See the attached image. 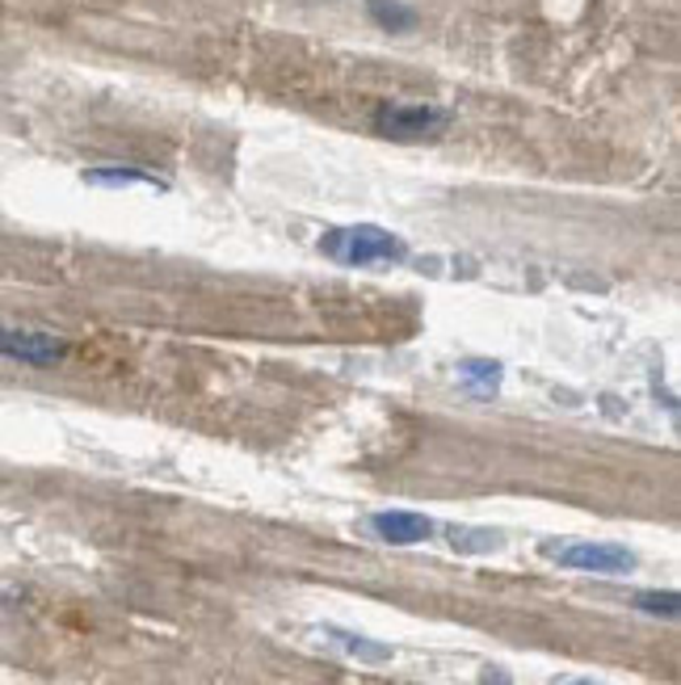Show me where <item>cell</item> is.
<instances>
[{
    "mask_svg": "<svg viewBox=\"0 0 681 685\" xmlns=\"http://www.w3.org/2000/svg\"><path fill=\"white\" fill-rule=\"evenodd\" d=\"M320 253L341 261V266H374V261H400L408 248L400 236L374 227V223H358V227H332L320 236Z\"/></svg>",
    "mask_w": 681,
    "mask_h": 685,
    "instance_id": "6da1fadb",
    "label": "cell"
},
{
    "mask_svg": "<svg viewBox=\"0 0 681 685\" xmlns=\"http://www.w3.org/2000/svg\"><path fill=\"white\" fill-rule=\"evenodd\" d=\"M543 555H551L560 568L597 576H623L636 568V555L615 543H543Z\"/></svg>",
    "mask_w": 681,
    "mask_h": 685,
    "instance_id": "7a4b0ae2",
    "label": "cell"
},
{
    "mask_svg": "<svg viewBox=\"0 0 681 685\" xmlns=\"http://www.w3.org/2000/svg\"><path fill=\"white\" fill-rule=\"evenodd\" d=\"M450 122V114L438 106H387L374 114V131L396 139V143H421V139H438Z\"/></svg>",
    "mask_w": 681,
    "mask_h": 685,
    "instance_id": "3957f363",
    "label": "cell"
},
{
    "mask_svg": "<svg viewBox=\"0 0 681 685\" xmlns=\"http://www.w3.org/2000/svg\"><path fill=\"white\" fill-rule=\"evenodd\" d=\"M0 357L22 362V366H55L67 357V341L55 332H34V329H9L0 324Z\"/></svg>",
    "mask_w": 681,
    "mask_h": 685,
    "instance_id": "277c9868",
    "label": "cell"
},
{
    "mask_svg": "<svg viewBox=\"0 0 681 685\" xmlns=\"http://www.w3.org/2000/svg\"><path fill=\"white\" fill-rule=\"evenodd\" d=\"M371 531L392 543V547H417L434 534V522L421 517V513H404V509H392V513H374L371 517Z\"/></svg>",
    "mask_w": 681,
    "mask_h": 685,
    "instance_id": "5b68a950",
    "label": "cell"
},
{
    "mask_svg": "<svg viewBox=\"0 0 681 685\" xmlns=\"http://www.w3.org/2000/svg\"><path fill=\"white\" fill-rule=\"evenodd\" d=\"M366 9L383 30H413L417 25V13L408 4H400V0H366Z\"/></svg>",
    "mask_w": 681,
    "mask_h": 685,
    "instance_id": "8992f818",
    "label": "cell"
},
{
    "mask_svg": "<svg viewBox=\"0 0 681 685\" xmlns=\"http://www.w3.org/2000/svg\"><path fill=\"white\" fill-rule=\"evenodd\" d=\"M85 181H93V185H152V190H164V181H156L152 173H139V169H88Z\"/></svg>",
    "mask_w": 681,
    "mask_h": 685,
    "instance_id": "52a82bcc",
    "label": "cell"
},
{
    "mask_svg": "<svg viewBox=\"0 0 681 685\" xmlns=\"http://www.w3.org/2000/svg\"><path fill=\"white\" fill-rule=\"evenodd\" d=\"M450 547L462 555H480V552H497L501 547V534L497 531H471V526H459L450 531Z\"/></svg>",
    "mask_w": 681,
    "mask_h": 685,
    "instance_id": "ba28073f",
    "label": "cell"
},
{
    "mask_svg": "<svg viewBox=\"0 0 681 685\" xmlns=\"http://www.w3.org/2000/svg\"><path fill=\"white\" fill-rule=\"evenodd\" d=\"M459 375L471 383V392H476V396H492V392H497V383H501V366H497V362H462Z\"/></svg>",
    "mask_w": 681,
    "mask_h": 685,
    "instance_id": "9c48e42d",
    "label": "cell"
},
{
    "mask_svg": "<svg viewBox=\"0 0 681 685\" xmlns=\"http://www.w3.org/2000/svg\"><path fill=\"white\" fill-rule=\"evenodd\" d=\"M332 640L341 643L350 656H362V661H392V647H383V643H371V640H362V635H345V631H329Z\"/></svg>",
    "mask_w": 681,
    "mask_h": 685,
    "instance_id": "30bf717a",
    "label": "cell"
},
{
    "mask_svg": "<svg viewBox=\"0 0 681 685\" xmlns=\"http://www.w3.org/2000/svg\"><path fill=\"white\" fill-rule=\"evenodd\" d=\"M636 606L643 614H657V619H678L681 614V597L678 593H639Z\"/></svg>",
    "mask_w": 681,
    "mask_h": 685,
    "instance_id": "8fae6325",
    "label": "cell"
},
{
    "mask_svg": "<svg viewBox=\"0 0 681 685\" xmlns=\"http://www.w3.org/2000/svg\"><path fill=\"white\" fill-rule=\"evenodd\" d=\"M568 685H594V682H568Z\"/></svg>",
    "mask_w": 681,
    "mask_h": 685,
    "instance_id": "7c38bea8",
    "label": "cell"
}]
</instances>
